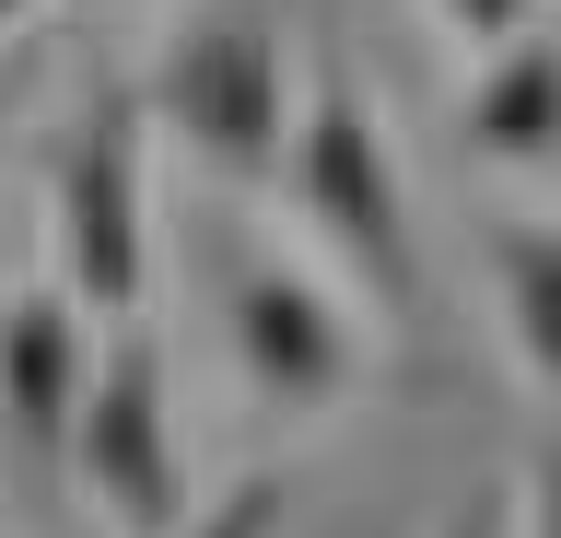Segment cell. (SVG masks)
I'll use <instances>...</instances> for the list:
<instances>
[{
	"label": "cell",
	"instance_id": "obj_5",
	"mask_svg": "<svg viewBox=\"0 0 561 538\" xmlns=\"http://www.w3.org/2000/svg\"><path fill=\"white\" fill-rule=\"evenodd\" d=\"M82 398H94V317L59 282L0 293V457H12L24 492H59L70 480Z\"/></svg>",
	"mask_w": 561,
	"mask_h": 538
},
{
	"label": "cell",
	"instance_id": "obj_3",
	"mask_svg": "<svg viewBox=\"0 0 561 538\" xmlns=\"http://www.w3.org/2000/svg\"><path fill=\"white\" fill-rule=\"evenodd\" d=\"M140 129H152V106H140V82H94L82 94V117L59 129V164H47V247H59V293L82 305V317L129 328L140 305Z\"/></svg>",
	"mask_w": 561,
	"mask_h": 538
},
{
	"label": "cell",
	"instance_id": "obj_9",
	"mask_svg": "<svg viewBox=\"0 0 561 538\" xmlns=\"http://www.w3.org/2000/svg\"><path fill=\"white\" fill-rule=\"evenodd\" d=\"M280 503H293V480H280V468H257V480H234L210 515H187L175 538H270V527H280Z\"/></svg>",
	"mask_w": 561,
	"mask_h": 538
},
{
	"label": "cell",
	"instance_id": "obj_6",
	"mask_svg": "<svg viewBox=\"0 0 561 538\" xmlns=\"http://www.w3.org/2000/svg\"><path fill=\"white\" fill-rule=\"evenodd\" d=\"M234 352L270 410H328L351 387V317L293 270V257H234Z\"/></svg>",
	"mask_w": 561,
	"mask_h": 538
},
{
	"label": "cell",
	"instance_id": "obj_7",
	"mask_svg": "<svg viewBox=\"0 0 561 538\" xmlns=\"http://www.w3.org/2000/svg\"><path fill=\"white\" fill-rule=\"evenodd\" d=\"M456 141L480 152V164H561V36H515L491 47L480 82H468V106H456Z\"/></svg>",
	"mask_w": 561,
	"mask_h": 538
},
{
	"label": "cell",
	"instance_id": "obj_10",
	"mask_svg": "<svg viewBox=\"0 0 561 538\" xmlns=\"http://www.w3.org/2000/svg\"><path fill=\"white\" fill-rule=\"evenodd\" d=\"M433 12H445L480 59H491V47H515V36H538V0H433Z\"/></svg>",
	"mask_w": 561,
	"mask_h": 538
},
{
	"label": "cell",
	"instance_id": "obj_1",
	"mask_svg": "<svg viewBox=\"0 0 561 538\" xmlns=\"http://www.w3.org/2000/svg\"><path fill=\"white\" fill-rule=\"evenodd\" d=\"M293 211L386 317H421V247H410V187L386 152L375 106L340 59V24H316V71H305V129H293Z\"/></svg>",
	"mask_w": 561,
	"mask_h": 538
},
{
	"label": "cell",
	"instance_id": "obj_11",
	"mask_svg": "<svg viewBox=\"0 0 561 538\" xmlns=\"http://www.w3.org/2000/svg\"><path fill=\"white\" fill-rule=\"evenodd\" d=\"M526 527V503L503 492V480H480V492H456V515H445V538H515Z\"/></svg>",
	"mask_w": 561,
	"mask_h": 538
},
{
	"label": "cell",
	"instance_id": "obj_2",
	"mask_svg": "<svg viewBox=\"0 0 561 538\" xmlns=\"http://www.w3.org/2000/svg\"><path fill=\"white\" fill-rule=\"evenodd\" d=\"M140 106H152V129H175V141L199 152V164H222V176H245V187L280 176V164H293V129H305L280 12L270 0H222L199 24H175L152 82H140Z\"/></svg>",
	"mask_w": 561,
	"mask_h": 538
},
{
	"label": "cell",
	"instance_id": "obj_13",
	"mask_svg": "<svg viewBox=\"0 0 561 538\" xmlns=\"http://www.w3.org/2000/svg\"><path fill=\"white\" fill-rule=\"evenodd\" d=\"M24 12H35V0H0V36H12V24H24Z\"/></svg>",
	"mask_w": 561,
	"mask_h": 538
},
{
	"label": "cell",
	"instance_id": "obj_4",
	"mask_svg": "<svg viewBox=\"0 0 561 538\" xmlns=\"http://www.w3.org/2000/svg\"><path fill=\"white\" fill-rule=\"evenodd\" d=\"M70 480L94 492L105 527H129V538H175V527H187V480H175V398H164V340H152V328H117V340L94 352V398H82Z\"/></svg>",
	"mask_w": 561,
	"mask_h": 538
},
{
	"label": "cell",
	"instance_id": "obj_12",
	"mask_svg": "<svg viewBox=\"0 0 561 538\" xmlns=\"http://www.w3.org/2000/svg\"><path fill=\"white\" fill-rule=\"evenodd\" d=\"M526 538H561V433L538 445V468H526Z\"/></svg>",
	"mask_w": 561,
	"mask_h": 538
},
{
	"label": "cell",
	"instance_id": "obj_8",
	"mask_svg": "<svg viewBox=\"0 0 561 538\" xmlns=\"http://www.w3.org/2000/svg\"><path fill=\"white\" fill-rule=\"evenodd\" d=\"M491 293H503L515 363L561 398V222H491Z\"/></svg>",
	"mask_w": 561,
	"mask_h": 538
}]
</instances>
